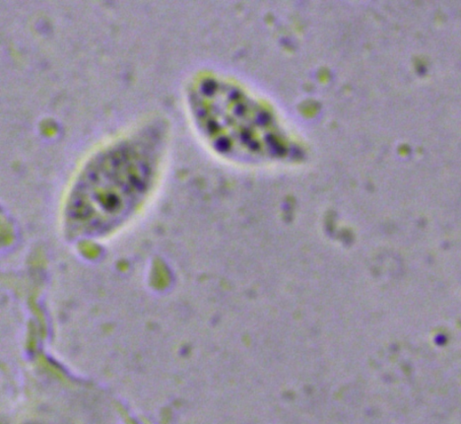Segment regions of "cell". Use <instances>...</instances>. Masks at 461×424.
<instances>
[{"mask_svg":"<svg viewBox=\"0 0 461 424\" xmlns=\"http://www.w3.org/2000/svg\"><path fill=\"white\" fill-rule=\"evenodd\" d=\"M162 126L114 141L83 168L65 203L66 222L83 234L102 235L133 215L155 186L165 151Z\"/></svg>","mask_w":461,"mask_h":424,"instance_id":"1","label":"cell"}]
</instances>
